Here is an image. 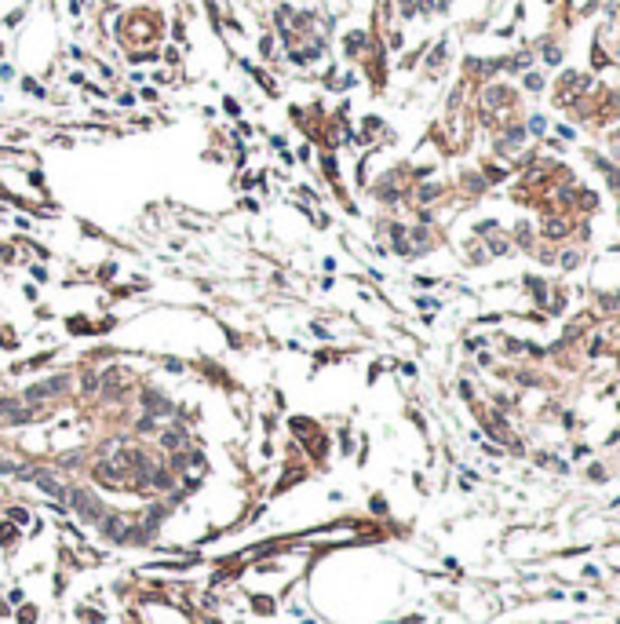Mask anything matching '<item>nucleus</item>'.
<instances>
[{
    "label": "nucleus",
    "instance_id": "f257e3e1",
    "mask_svg": "<svg viewBox=\"0 0 620 624\" xmlns=\"http://www.w3.org/2000/svg\"><path fill=\"white\" fill-rule=\"evenodd\" d=\"M66 496L73 500V507L81 511V519H84V522H99L102 515H106V511H102V504H99V500H95V496H91L88 489H73V493H66Z\"/></svg>",
    "mask_w": 620,
    "mask_h": 624
},
{
    "label": "nucleus",
    "instance_id": "f03ea898",
    "mask_svg": "<svg viewBox=\"0 0 620 624\" xmlns=\"http://www.w3.org/2000/svg\"><path fill=\"white\" fill-rule=\"evenodd\" d=\"M66 383H70L66 376H51L48 383H37V387H29V391H26V398H29V402H33V398L40 402V398H51V394H62V391H66Z\"/></svg>",
    "mask_w": 620,
    "mask_h": 624
},
{
    "label": "nucleus",
    "instance_id": "7ed1b4c3",
    "mask_svg": "<svg viewBox=\"0 0 620 624\" xmlns=\"http://www.w3.org/2000/svg\"><path fill=\"white\" fill-rule=\"evenodd\" d=\"M26 478H33V482H37V486H40L44 493L58 496V500H62V496H66V489H62V486H58V482H55V478H51L48 471H33V475H26Z\"/></svg>",
    "mask_w": 620,
    "mask_h": 624
},
{
    "label": "nucleus",
    "instance_id": "20e7f679",
    "mask_svg": "<svg viewBox=\"0 0 620 624\" xmlns=\"http://www.w3.org/2000/svg\"><path fill=\"white\" fill-rule=\"evenodd\" d=\"M143 398H146V405H153V413H172V402H168V398H161L157 391H146Z\"/></svg>",
    "mask_w": 620,
    "mask_h": 624
},
{
    "label": "nucleus",
    "instance_id": "39448f33",
    "mask_svg": "<svg viewBox=\"0 0 620 624\" xmlns=\"http://www.w3.org/2000/svg\"><path fill=\"white\" fill-rule=\"evenodd\" d=\"M161 442H164L168 449H182V445H186V434L172 427V431H164V438H161Z\"/></svg>",
    "mask_w": 620,
    "mask_h": 624
},
{
    "label": "nucleus",
    "instance_id": "423d86ee",
    "mask_svg": "<svg viewBox=\"0 0 620 624\" xmlns=\"http://www.w3.org/2000/svg\"><path fill=\"white\" fill-rule=\"evenodd\" d=\"M150 482H153L157 489H168V486H172V475H168V471H153V478H150Z\"/></svg>",
    "mask_w": 620,
    "mask_h": 624
}]
</instances>
